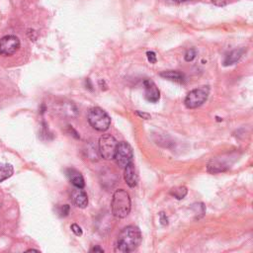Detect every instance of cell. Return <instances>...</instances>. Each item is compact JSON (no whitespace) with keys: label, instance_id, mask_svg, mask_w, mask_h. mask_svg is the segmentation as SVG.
<instances>
[{"label":"cell","instance_id":"30bf717a","mask_svg":"<svg viewBox=\"0 0 253 253\" xmlns=\"http://www.w3.org/2000/svg\"><path fill=\"white\" fill-rule=\"evenodd\" d=\"M125 173H124V178L126 183L131 187L134 188L137 185L138 181V176L136 174V170L135 167V163L132 161L130 162L125 168Z\"/></svg>","mask_w":253,"mask_h":253},{"label":"cell","instance_id":"7c38bea8","mask_svg":"<svg viewBox=\"0 0 253 253\" xmlns=\"http://www.w3.org/2000/svg\"><path fill=\"white\" fill-rule=\"evenodd\" d=\"M164 79H168L170 81L176 82V83H184L185 82V76L182 72L177 70H166L162 71L159 75Z\"/></svg>","mask_w":253,"mask_h":253},{"label":"cell","instance_id":"7402d4cb","mask_svg":"<svg viewBox=\"0 0 253 253\" xmlns=\"http://www.w3.org/2000/svg\"><path fill=\"white\" fill-rule=\"evenodd\" d=\"M159 219H160V223H161V225H163V226L168 225V219H167V216H166L165 213L161 212V213L159 214Z\"/></svg>","mask_w":253,"mask_h":253},{"label":"cell","instance_id":"603a6c76","mask_svg":"<svg viewBox=\"0 0 253 253\" xmlns=\"http://www.w3.org/2000/svg\"><path fill=\"white\" fill-rule=\"evenodd\" d=\"M136 114H137L138 116H140L141 118H143V119H146V120H148V119H150V118H151V116H150L149 114H144V113H140L139 111H136Z\"/></svg>","mask_w":253,"mask_h":253},{"label":"cell","instance_id":"52a82bcc","mask_svg":"<svg viewBox=\"0 0 253 253\" xmlns=\"http://www.w3.org/2000/svg\"><path fill=\"white\" fill-rule=\"evenodd\" d=\"M20 48V41L16 36H5L0 39V55L8 57L14 55Z\"/></svg>","mask_w":253,"mask_h":253},{"label":"cell","instance_id":"5b68a950","mask_svg":"<svg viewBox=\"0 0 253 253\" xmlns=\"http://www.w3.org/2000/svg\"><path fill=\"white\" fill-rule=\"evenodd\" d=\"M210 94V87L209 86H202L190 91L185 100L184 104L188 109H196V108L202 106L209 97Z\"/></svg>","mask_w":253,"mask_h":253},{"label":"cell","instance_id":"3957f363","mask_svg":"<svg viewBox=\"0 0 253 253\" xmlns=\"http://www.w3.org/2000/svg\"><path fill=\"white\" fill-rule=\"evenodd\" d=\"M90 126L99 132H105L111 125V118L103 109L94 107L89 110L87 116Z\"/></svg>","mask_w":253,"mask_h":253},{"label":"cell","instance_id":"277c9868","mask_svg":"<svg viewBox=\"0 0 253 253\" xmlns=\"http://www.w3.org/2000/svg\"><path fill=\"white\" fill-rule=\"evenodd\" d=\"M118 147L117 139L111 135H103L99 138L98 150L100 156H102L106 160L114 159L116 150Z\"/></svg>","mask_w":253,"mask_h":253},{"label":"cell","instance_id":"7a4b0ae2","mask_svg":"<svg viewBox=\"0 0 253 253\" xmlns=\"http://www.w3.org/2000/svg\"><path fill=\"white\" fill-rule=\"evenodd\" d=\"M112 214L117 219H125L132 209V202L129 193L124 189L117 190L111 202Z\"/></svg>","mask_w":253,"mask_h":253},{"label":"cell","instance_id":"9a60e30c","mask_svg":"<svg viewBox=\"0 0 253 253\" xmlns=\"http://www.w3.org/2000/svg\"><path fill=\"white\" fill-rule=\"evenodd\" d=\"M187 188L184 187V186H180V187H177L175 189H172V191L170 192L172 196H174V198L178 199V200H181L183 199L186 195H187Z\"/></svg>","mask_w":253,"mask_h":253},{"label":"cell","instance_id":"8992f818","mask_svg":"<svg viewBox=\"0 0 253 253\" xmlns=\"http://www.w3.org/2000/svg\"><path fill=\"white\" fill-rule=\"evenodd\" d=\"M134 152L131 144L127 141L118 142V147L114 159L120 168H125L130 162L133 161Z\"/></svg>","mask_w":253,"mask_h":253},{"label":"cell","instance_id":"4fadbf2b","mask_svg":"<svg viewBox=\"0 0 253 253\" xmlns=\"http://www.w3.org/2000/svg\"><path fill=\"white\" fill-rule=\"evenodd\" d=\"M245 51L246 50L244 48H240V49H235V50L232 51L231 53H229L226 56V58H225L224 65L225 66H230V65L235 64L242 58V56L245 53Z\"/></svg>","mask_w":253,"mask_h":253},{"label":"cell","instance_id":"d4e9b609","mask_svg":"<svg viewBox=\"0 0 253 253\" xmlns=\"http://www.w3.org/2000/svg\"><path fill=\"white\" fill-rule=\"evenodd\" d=\"M173 1H175V2H178V3H181V2H186V1H189V0H173Z\"/></svg>","mask_w":253,"mask_h":253},{"label":"cell","instance_id":"d6986e66","mask_svg":"<svg viewBox=\"0 0 253 253\" xmlns=\"http://www.w3.org/2000/svg\"><path fill=\"white\" fill-rule=\"evenodd\" d=\"M212 2L219 7H223V6H227L228 4H230L231 0H212Z\"/></svg>","mask_w":253,"mask_h":253},{"label":"cell","instance_id":"e0dca14e","mask_svg":"<svg viewBox=\"0 0 253 253\" xmlns=\"http://www.w3.org/2000/svg\"><path fill=\"white\" fill-rule=\"evenodd\" d=\"M196 56H197V51L195 49H190V50H188L186 52L184 58H185L186 61L190 62V61H192L196 58Z\"/></svg>","mask_w":253,"mask_h":253},{"label":"cell","instance_id":"ffe728a7","mask_svg":"<svg viewBox=\"0 0 253 253\" xmlns=\"http://www.w3.org/2000/svg\"><path fill=\"white\" fill-rule=\"evenodd\" d=\"M71 231H72V233H74L76 235H78V236H80V235H82V230H81V228L78 226V225H77V224H74L71 226Z\"/></svg>","mask_w":253,"mask_h":253},{"label":"cell","instance_id":"2e32d148","mask_svg":"<svg viewBox=\"0 0 253 253\" xmlns=\"http://www.w3.org/2000/svg\"><path fill=\"white\" fill-rule=\"evenodd\" d=\"M87 155H88L89 158L92 160H98L99 156H100L99 150L97 149L96 146H94V144H91L90 148L87 149Z\"/></svg>","mask_w":253,"mask_h":253},{"label":"cell","instance_id":"6da1fadb","mask_svg":"<svg viewBox=\"0 0 253 253\" xmlns=\"http://www.w3.org/2000/svg\"><path fill=\"white\" fill-rule=\"evenodd\" d=\"M141 242V233L137 227L128 226L120 233L117 243L116 251L122 253L133 252L137 249Z\"/></svg>","mask_w":253,"mask_h":253},{"label":"cell","instance_id":"ba28073f","mask_svg":"<svg viewBox=\"0 0 253 253\" xmlns=\"http://www.w3.org/2000/svg\"><path fill=\"white\" fill-rule=\"evenodd\" d=\"M144 86V96L146 99L151 103L158 102L160 98V92L156 83L151 79H146L143 81Z\"/></svg>","mask_w":253,"mask_h":253},{"label":"cell","instance_id":"44dd1931","mask_svg":"<svg viewBox=\"0 0 253 253\" xmlns=\"http://www.w3.org/2000/svg\"><path fill=\"white\" fill-rule=\"evenodd\" d=\"M147 57H148V59L151 63H156L157 58H156V55L155 52H148L147 53Z\"/></svg>","mask_w":253,"mask_h":253},{"label":"cell","instance_id":"5bb4252c","mask_svg":"<svg viewBox=\"0 0 253 253\" xmlns=\"http://www.w3.org/2000/svg\"><path fill=\"white\" fill-rule=\"evenodd\" d=\"M14 173L13 166L8 163L0 162V182L10 178Z\"/></svg>","mask_w":253,"mask_h":253},{"label":"cell","instance_id":"ac0fdd59","mask_svg":"<svg viewBox=\"0 0 253 253\" xmlns=\"http://www.w3.org/2000/svg\"><path fill=\"white\" fill-rule=\"evenodd\" d=\"M69 211H70V207L68 205H63L58 208V214L60 216L67 215L69 214Z\"/></svg>","mask_w":253,"mask_h":253},{"label":"cell","instance_id":"cb8c5ba5","mask_svg":"<svg viewBox=\"0 0 253 253\" xmlns=\"http://www.w3.org/2000/svg\"><path fill=\"white\" fill-rule=\"evenodd\" d=\"M91 251L92 252H104V250L102 248H100V247H94V248L91 249Z\"/></svg>","mask_w":253,"mask_h":253},{"label":"cell","instance_id":"9c48e42d","mask_svg":"<svg viewBox=\"0 0 253 253\" xmlns=\"http://www.w3.org/2000/svg\"><path fill=\"white\" fill-rule=\"evenodd\" d=\"M70 199L77 207L78 208H86L88 205V197L87 194L85 193L82 188H78L76 187L74 190L71 191L70 194Z\"/></svg>","mask_w":253,"mask_h":253},{"label":"cell","instance_id":"8fae6325","mask_svg":"<svg viewBox=\"0 0 253 253\" xmlns=\"http://www.w3.org/2000/svg\"><path fill=\"white\" fill-rule=\"evenodd\" d=\"M66 175L69 179V181L72 183V185L78 188H84L85 181L82 174L79 171L74 168H69L66 170Z\"/></svg>","mask_w":253,"mask_h":253}]
</instances>
